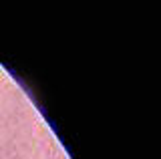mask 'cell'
Here are the masks:
<instances>
[]
</instances>
